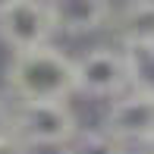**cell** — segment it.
<instances>
[{
  "mask_svg": "<svg viewBox=\"0 0 154 154\" xmlns=\"http://www.w3.org/2000/svg\"><path fill=\"white\" fill-rule=\"evenodd\" d=\"M6 88L16 101H66L75 91V60L51 44L16 51L6 66Z\"/></svg>",
  "mask_w": 154,
  "mask_h": 154,
  "instance_id": "obj_1",
  "label": "cell"
},
{
  "mask_svg": "<svg viewBox=\"0 0 154 154\" xmlns=\"http://www.w3.org/2000/svg\"><path fill=\"white\" fill-rule=\"evenodd\" d=\"M57 32L47 0H16L0 13V41L16 51H35L51 41Z\"/></svg>",
  "mask_w": 154,
  "mask_h": 154,
  "instance_id": "obj_4",
  "label": "cell"
},
{
  "mask_svg": "<svg viewBox=\"0 0 154 154\" xmlns=\"http://www.w3.org/2000/svg\"><path fill=\"white\" fill-rule=\"evenodd\" d=\"M145 154H154V142H148V145H145Z\"/></svg>",
  "mask_w": 154,
  "mask_h": 154,
  "instance_id": "obj_12",
  "label": "cell"
},
{
  "mask_svg": "<svg viewBox=\"0 0 154 154\" xmlns=\"http://www.w3.org/2000/svg\"><path fill=\"white\" fill-rule=\"evenodd\" d=\"M63 154H129V145L107 129H79Z\"/></svg>",
  "mask_w": 154,
  "mask_h": 154,
  "instance_id": "obj_8",
  "label": "cell"
},
{
  "mask_svg": "<svg viewBox=\"0 0 154 154\" xmlns=\"http://www.w3.org/2000/svg\"><path fill=\"white\" fill-rule=\"evenodd\" d=\"M75 91L88 97H120L129 91L126 51L94 47L75 60Z\"/></svg>",
  "mask_w": 154,
  "mask_h": 154,
  "instance_id": "obj_3",
  "label": "cell"
},
{
  "mask_svg": "<svg viewBox=\"0 0 154 154\" xmlns=\"http://www.w3.org/2000/svg\"><path fill=\"white\" fill-rule=\"evenodd\" d=\"M79 120L66 101H19L13 107V135L29 148H66Z\"/></svg>",
  "mask_w": 154,
  "mask_h": 154,
  "instance_id": "obj_2",
  "label": "cell"
},
{
  "mask_svg": "<svg viewBox=\"0 0 154 154\" xmlns=\"http://www.w3.org/2000/svg\"><path fill=\"white\" fill-rule=\"evenodd\" d=\"M129 63V88L154 97V47H123Z\"/></svg>",
  "mask_w": 154,
  "mask_h": 154,
  "instance_id": "obj_9",
  "label": "cell"
},
{
  "mask_svg": "<svg viewBox=\"0 0 154 154\" xmlns=\"http://www.w3.org/2000/svg\"><path fill=\"white\" fill-rule=\"evenodd\" d=\"M13 3H16V0H0V13H3L6 6H13Z\"/></svg>",
  "mask_w": 154,
  "mask_h": 154,
  "instance_id": "obj_11",
  "label": "cell"
},
{
  "mask_svg": "<svg viewBox=\"0 0 154 154\" xmlns=\"http://www.w3.org/2000/svg\"><path fill=\"white\" fill-rule=\"evenodd\" d=\"M123 47H154V0H129L120 16Z\"/></svg>",
  "mask_w": 154,
  "mask_h": 154,
  "instance_id": "obj_7",
  "label": "cell"
},
{
  "mask_svg": "<svg viewBox=\"0 0 154 154\" xmlns=\"http://www.w3.org/2000/svg\"><path fill=\"white\" fill-rule=\"evenodd\" d=\"M104 129L113 132L116 138H123L126 145L154 142V97L142 94V91H132V88L126 94L113 97L107 116H104Z\"/></svg>",
  "mask_w": 154,
  "mask_h": 154,
  "instance_id": "obj_5",
  "label": "cell"
},
{
  "mask_svg": "<svg viewBox=\"0 0 154 154\" xmlns=\"http://www.w3.org/2000/svg\"><path fill=\"white\" fill-rule=\"evenodd\" d=\"M54 13L57 32L66 35H88L107 25L110 0H47Z\"/></svg>",
  "mask_w": 154,
  "mask_h": 154,
  "instance_id": "obj_6",
  "label": "cell"
},
{
  "mask_svg": "<svg viewBox=\"0 0 154 154\" xmlns=\"http://www.w3.org/2000/svg\"><path fill=\"white\" fill-rule=\"evenodd\" d=\"M13 138V107L0 97V145Z\"/></svg>",
  "mask_w": 154,
  "mask_h": 154,
  "instance_id": "obj_10",
  "label": "cell"
}]
</instances>
